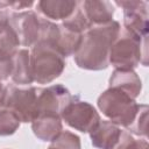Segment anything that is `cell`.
<instances>
[{
	"label": "cell",
	"mask_w": 149,
	"mask_h": 149,
	"mask_svg": "<svg viewBox=\"0 0 149 149\" xmlns=\"http://www.w3.org/2000/svg\"><path fill=\"white\" fill-rule=\"evenodd\" d=\"M120 23L112 20L107 23L90 27L81 37L74 52V62L80 69L99 71L109 65V50L120 33Z\"/></svg>",
	"instance_id": "1"
},
{
	"label": "cell",
	"mask_w": 149,
	"mask_h": 149,
	"mask_svg": "<svg viewBox=\"0 0 149 149\" xmlns=\"http://www.w3.org/2000/svg\"><path fill=\"white\" fill-rule=\"evenodd\" d=\"M38 88L35 86H28L26 88L15 85L6 86L5 108L14 112L20 122H31L35 115Z\"/></svg>",
	"instance_id": "5"
},
{
	"label": "cell",
	"mask_w": 149,
	"mask_h": 149,
	"mask_svg": "<svg viewBox=\"0 0 149 149\" xmlns=\"http://www.w3.org/2000/svg\"><path fill=\"white\" fill-rule=\"evenodd\" d=\"M10 78L17 85H30L34 81L30 66V52L27 49H19L14 54Z\"/></svg>",
	"instance_id": "15"
},
{
	"label": "cell",
	"mask_w": 149,
	"mask_h": 149,
	"mask_svg": "<svg viewBox=\"0 0 149 149\" xmlns=\"http://www.w3.org/2000/svg\"><path fill=\"white\" fill-rule=\"evenodd\" d=\"M31 129L41 141H52L62 130V118L56 114H41L33 119Z\"/></svg>",
	"instance_id": "13"
},
{
	"label": "cell",
	"mask_w": 149,
	"mask_h": 149,
	"mask_svg": "<svg viewBox=\"0 0 149 149\" xmlns=\"http://www.w3.org/2000/svg\"><path fill=\"white\" fill-rule=\"evenodd\" d=\"M88 134L93 147L98 149H113L122 134V129L111 121L100 120Z\"/></svg>",
	"instance_id": "10"
},
{
	"label": "cell",
	"mask_w": 149,
	"mask_h": 149,
	"mask_svg": "<svg viewBox=\"0 0 149 149\" xmlns=\"http://www.w3.org/2000/svg\"><path fill=\"white\" fill-rule=\"evenodd\" d=\"M148 105L141 104L139 105L137 113L130 123V126L127 128L129 133H133L139 136H147L148 135Z\"/></svg>",
	"instance_id": "17"
},
{
	"label": "cell",
	"mask_w": 149,
	"mask_h": 149,
	"mask_svg": "<svg viewBox=\"0 0 149 149\" xmlns=\"http://www.w3.org/2000/svg\"><path fill=\"white\" fill-rule=\"evenodd\" d=\"M42 16L34 10H23L9 15V24L14 30L20 45L33 47L40 40Z\"/></svg>",
	"instance_id": "8"
},
{
	"label": "cell",
	"mask_w": 149,
	"mask_h": 149,
	"mask_svg": "<svg viewBox=\"0 0 149 149\" xmlns=\"http://www.w3.org/2000/svg\"><path fill=\"white\" fill-rule=\"evenodd\" d=\"M133 140H134V137H133L132 133H129L127 129H122V134L113 149H127Z\"/></svg>",
	"instance_id": "21"
},
{
	"label": "cell",
	"mask_w": 149,
	"mask_h": 149,
	"mask_svg": "<svg viewBox=\"0 0 149 149\" xmlns=\"http://www.w3.org/2000/svg\"><path fill=\"white\" fill-rule=\"evenodd\" d=\"M34 5L33 1H13V2H9V7H13L14 9H27L29 7H31Z\"/></svg>",
	"instance_id": "23"
},
{
	"label": "cell",
	"mask_w": 149,
	"mask_h": 149,
	"mask_svg": "<svg viewBox=\"0 0 149 149\" xmlns=\"http://www.w3.org/2000/svg\"><path fill=\"white\" fill-rule=\"evenodd\" d=\"M5 97H6V86L0 81V111L5 108Z\"/></svg>",
	"instance_id": "24"
},
{
	"label": "cell",
	"mask_w": 149,
	"mask_h": 149,
	"mask_svg": "<svg viewBox=\"0 0 149 149\" xmlns=\"http://www.w3.org/2000/svg\"><path fill=\"white\" fill-rule=\"evenodd\" d=\"M54 149H81L80 139L74 133L62 130L50 144Z\"/></svg>",
	"instance_id": "19"
},
{
	"label": "cell",
	"mask_w": 149,
	"mask_h": 149,
	"mask_svg": "<svg viewBox=\"0 0 149 149\" xmlns=\"http://www.w3.org/2000/svg\"><path fill=\"white\" fill-rule=\"evenodd\" d=\"M78 2L91 27L95 24L107 23L113 20L115 9L112 2L106 0H102V1L84 0Z\"/></svg>",
	"instance_id": "12"
},
{
	"label": "cell",
	"mask_w": 149,
	"mask_h": 149,
	"mask_svg": "<svg viewBox=\"0 0 149 149\" xmlns=\"http://www.w3.org/2000/svg\"><path fill=\"white\" fill-rule=\"evenodd\" d=\"M68 126L81 133H90L101 120L97 109L87 101H83L78 95H73L61 114Z\"/></svg>",
	"instance_id": "6"
},
{
	"label": "cell",
	"mask_w": 149,
	"mask_h": 149,
	"mask_svg": "<svg viewBox=\"0 0 149 149\" xmlns=\"http://www.w3.org/2000/svg\"><path fill=\"white\" fill-rule=\"evenodd\" d=\"M78 1L73 0H42L36 3L37 12L48 20H65L76 9Z\"/></svg>",
	"instance_id": "14"
},
{
	"label": "cell",
	"mask_w": 149,
	"mask_h": 149,
	"mask_svg": "<svg viewBox=\"0 0 149 149\" xmlns=\"http://www.w3.org/2000/svg\"><path fill=\"white\" fill-rule=\"evenodd\" d=\"M97 105L100 112H102L111 122L116 126H123L125 128L130 126L139 108V104H136L135 99L120 90L111 87L99 95Z\"/></svg>",
	"instance_id": "4"
},
{
	"label": "cell",
	"mask_w": 149,
	"mask_h": 149,
	"mask_svg": "<svg viewBox=\"0 0 149 149\" xmlns=\"http://www.w3.org/2000/svg\"><path fill=\"white\" fill-rule=\"evenodd\" d=\"M13 56L14 54L0 50V81L7 80L10 77L13 69Z\"/></svg>",
	"instance_id": "20"
},
{
	"label": "cell",
	"mask_w": 149,
	"mask_h": 149,
	"mask_svg": "<svg viewBox=\"0 0 149 149\" xmlns=\"http://www.w3.org/2000/svg\"><path fill=\"white\" fill-rule=\"evenodd\" d=\"M148 37L140 38L121 28L109 50V64L119 70H134L148 64Z\"/></svg>",
	"instance_id": "2"
},
{
	"label": "cell",
	"mask_w": 149,
	"mask_h": 149,
	"mask_svg": "<svg viewBox=\"0 0 149 149\" xmlns=\"http://www.w3.org/2000/svg\"><path fill=\"white\" fill-rule=\"evenodd\" d=\"M30 66L33 79L37 84H49L65 69V57L51 42L41 41L31 47Z\"/></svg>",
	"instance_id": "3"
},
{
	"label": "cell",
	"mask_w": 149,
	"mask_h": 149,
	"mask_svg": "<svg viewBox=\"0 0 149 149\" xmlns=\"http://www.w3.org/2000/svg\"><path fill=\"white\" fill-rule=\"evenodd\" d=\"M81 37V33L61 23L58 24V37L55 45L64 57L73 56L80 44Z\"/></svg>",
	"instance_id": "16"
},
{
	"label": "cell",
	"mask_w": 149,
	"mask_h": 149,
	"mask_svg": "<svg viewBox=\"0 0 149 149\" xmlns=\"http://www.w3.org/2000/svg\"><path fill=\"white\" fill-rule=\"evenodd\" d=\"M109 87L122 91L130 98L136 99L142 90V81L134 70L115 69L109 77Z\"/></svg>",
	"instance_id": "11"
},
{
	"label": "cell",
	"mask_w": 149,
	"mask_h": 149,
	"mask_svg": "<svg viewBox=\"0 0 149 149\" xmlns=\"http://www.w3.org/2000/svg\"><path fill=\"white\" fill-rule=\"evenodd\" d=\"M20 120L14 112L8 108L0 111V136L14 134L20 127Z\"/></svg>",
	"instance_id": "18"
},
{
	"label": "cell",
	"mask_w": 149,
	"mask_h": 149,
	"mask_svg": "<svg viewBox=\"0 0 149 149\" xmlns=\"http://www.w3.org/2000/svg\"><path fill=\"white\" fill-rule=\"evenodd\" d=\"M48 149H54V148H52L51 146H49V148H48Z\"/></svg>",
	"instance_id": "25"
},
{
	"label": "cell",
	"mask_w": 149,
	"mask_h": 149,
	"mask_svg": "<svg viewBox=\"0 0 149 149\" xmlns=\"http://www.w3.org/2000/svg\"><path fill=\"white\" fill-rule=\"evenodd\" d=\"M114 3L123 9V29L140 38L148 37V2L142 0H123L115 1Z\"/></svg>",
	"instance_id": "7"
},
{
	"label": "cell",
	"mask_w": 149,
	"mask_h": 149,
	"mask_svg": "<svg viewBox=\"0 0 149 149\" xmlns=\"http://www.w3.org/2000/svg\"><path fill=\"white\" fill-rule=\"evenodd\" d=\"M72 97L70 91L61 84L38 88L34 118L41 114H56L61 116Z\"/></svg>",
	"instance_id": "9"
},
{
	"label": "cell",
	"mask_w": 149,
	"mask_h": 149,
	"mask_svg": "<svg viewBox=\"0 0 149 149\" xmlns=\"http://www.w3.org/2000/svg\"><path fill=\"white\" fill-rule=\"evenodd\" d=\"M127 149H149L147 140H136L134 139Z\"/></svg>",
	"instance_id": "22"
}]
</instances>
